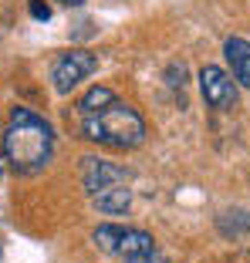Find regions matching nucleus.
<instances>
[{"label": "nucleus", "mask_w": 250, "mask_h": 263, "mask_svg": "<svg viewBox=\"0 0 250 263\" xmlns=\"http://www.w3.org/2000/svg\"><path fill=\"white\" fill-rule=\"evenodd\" d=\"M122 182H129V172L122 165L95 159V155H88L85 162H81V186H85L88 196L102 193V189H112V186H122Z\"/></svg>", "instance_id": "39448f33"}, {"label": "nucleus", "mask_w": 250, "mask_h": 263, "mask_svg": "<svg viewBox=\"0 0 250 263\" xmlns=\"http://www.w3.org/2000/svg\"><path fill=\"white\" fill-rule=\"evenodd\" d=\"M112 101H115V91L98 85V88H92V91H85V98L78 101V108H81V115H95V111L109 108Z\"/></svg>", "instance_id": "1a4fd4ad"}, {"label": "nucleus", "mask_w": 250, "mask_h": 263, "mask_svg": "<svg viewBox=\"0 0 250 263\" xmlns=\"http://www.w3.org/2000/svg\"><path fill=\"white\" fill-rule=\"evenodd\" d=\"M223 54H227V64L234 71V81L243 88H250V41L243 37H230L223 44Z\"/></svg>", "instance_id": "0eeeda50"}, {"label": "nucleus", "mask_w": 250, "mask_h": 263, "mask_svg": "<svg viewBox=\"0 0 250 263\" xmlns=\"http://www.w3.org/2000/svg\"><path fill=\"white\" fill-rule=\"evenodd\" d=\"M27 10H31L34 21H51V7H47L44 0H31V4H27Z\"/></svg>", "instance_id": "9b49d317"}, {"label": "nucleus", "mask_w": 250, "mask_h": 263, "mask_svg": "<svg viewBox=\"0 0 250 263\" xmlns=\"http://www.w3.org/2000/svg\"><path fill=\"white\" fill-rule=\"evenodd\" d=\"M81 135L88 142H98V145L139 148L146 142V122L132 105L115 98L109 108L95 111V115H81Z\"/></svg>", "instance_id": "f03ea898"}, {"label": "nucleus", "mask_w": 250, "mask_h": 263, "mask_svg": "<svg viewBox=\"0 0 250 263\" xmlns=\"http://www.w3.org/2000/svg\"><path fill=\"white\" fill-rule=\"evenodd\" d=\"M61 4H75V7H78V4H81V0H61Z\"/></svg>", "instance_id": "f8f14e48"}, {"label": "nucleus", "mask_w": 250, "mask_h": 263, "mask_svg": "<svg viewBox=\"0 0 250 263\" xmlns=\"http://www.w3.org/2000/svg\"><path fill=\"white\" fill-rule=\"evenodd\" d=\"M95 209L98 213H109V216H122V213H129V206H132V189L125 186H112V189H102V193L92 196Z\"/></svg>", "instance_id": "6e6552de"}, {"label": "nucleus", "mask_w": 250, "mask_h": 263, "mask_svg": "<svg viewBox=\"0 0 250 263\" xmlns=\"http://www.w3.org/2000/svg\"><path fill=\"white\" fill-rule=\"evenodd\" d=\"M149 250H156L152 233L132 230V226H122V233H118V243H115V250H112V256H118V260H132V256H142V253H149Z\"/></svg>", "instance_id": "423d86ee"}, {"label": "nucleus", "mask_w": 250, "mask_h": 263, "mask_svg": "<svg viewBox=\"0 0 250 263\" xmlns=\"http://www.w3.org/2000/svg\"><path fill=\"white\" fill-rule=\"evenodd\" d=\"M95 68H98V58L92 51H64L51 68V85L58 95H71Z\"/></svg>", "instance_id": "7ed1b4c3"}, {"label": "nucleus", "mask_w": 250, "mask_h": 263, "mask_svg": "<svg viewBox=\"0 0 250 263\" xmlns=\"http://www.w3.org/2000/svg\"><path fill=\"white\" fill-rule=\"evenodd\" d=\"M122 263H169V256L159 253V250H149L142 256H132V260H122Z\"/></svg>", "instance_id": "9d476101"}, {"label": "nucleus", "mask_w": 250, "mask_h": 263, "mask_svg": "<svg viewBox=\"0 0 250 263\" xmlns=\"http://www.w3.org/2000/svg\"><path fill=\"white\" fill-rule=\"evenodd\" d=\"M0 148H4V159H7V165L14 172L34 176L55 155V128L41 115H34L31 108H14Z\"/></svg>", "instance_id": "f257e3e1"}, {"label": "nucleus", "mask_w": 250, "mask_h": 263, "mask_svg": "<svg viewBox=\"0 0 250 263\" xmlns=\"http://www.w3.org/2000/svg\"><path fill=\"white\" fill-rule=\"evenodd\" d=\"M200 91H203V101L217 111H227L237 105V81L217 64L200 68Z\"/></svg>", "instance_id": "20e7f679"}]
</instances>
